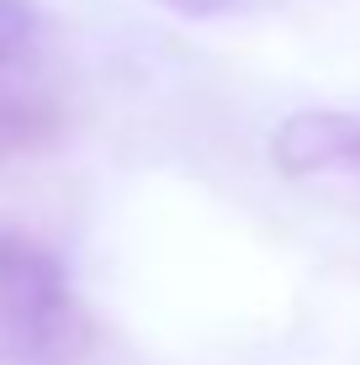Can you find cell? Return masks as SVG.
Here are the masks:
<instances>
[{"mask_svg":"<svg viewBox=\"0 0 360 365\" xmlns=\"http://www.w3.org/2000/svg\"><path fill=\"white\" fill-rule=\"evenodd\" d=\"M96 344L91 312L80 302H64L48 318L32 323H0V365H80Z\"/></svg>","mask_w":360,"mask_h":365,"instance_id":"3","label":"cell"},{"mask_svg":"<svg viewBox=\"0 0 360 365\" xmlns=\"http://www.w3.org/2000/svg\"><path fill=\"white\" fill-rule=\"evenodd\" d=\"M58 133H64V106L43 85L0 69V159L43 154L58 143Z\"/></svg>","mask_w":360,"mask_h":365,"instance_id":"4","label":"cell"},{"mask_svg":"<svg viewBox=\"0 0 360 365\" xmlns=\"http://www.w3.org/2000/svg\"><path fill=\"white\" fill-rule=\"evenodd\" d=\"M37 37V6L32 0H0V69H11Z\"/></svg>","mask_w":360,"mask_h":365,"instance_id":"5","label":"cell"},{"mask_svg":"<svg viewBox=\"0 0 360 365\" xmlns=\"http://www.w3.org/2000/svg\"><path fill=\"white\" fill-rule=\"evenodd\" d=\"M69 302V275L37 238L0 228V323H32Z\"/></svg>","mask_w":360,"mask_h":365,"instance_id":"2","label":"cell"},{"mask_svg":"<svg viewBox=\"0 0 360 365\" xmlns=\"http://www.w3.org/2000/svg\"><path fill=\"white\" fill-rule=\"evenodd\" d=\"M270 159L281 175H360V117L355 111H292L270 138Z\"/></svg>","mask_w":360,"mask_h":365,"instance_id":"1","label":"cell"},{"mask_svg":"<svg viewBox=\"0 0 360 365\" xmlns=\"http://www.w3.org/2000/svg\"><path fill=\"white\" fill-rule=\"evenodd\" d=\"M154 6L180 11V16H222V11H233L239 0H154Z\"/></svg>","mask_w":360,"mask_h":365,"instance_id":"6","label":"cell"}]
</instances>
